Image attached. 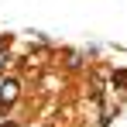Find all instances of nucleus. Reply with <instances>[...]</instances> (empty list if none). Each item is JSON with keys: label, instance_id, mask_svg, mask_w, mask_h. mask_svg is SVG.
I'll return each instance as SVG.
<instances>
[{"label": "nucleus", "instance_id": "f257e3e1", "mask_svg": "<svg viewBox=\"0 0 127 127\" xmlns=\"http://www.w3.org/2000/svg\"><path fill=\"white\" fill-rule=\"evenodd\" d=\"M0 65H3V55H0Z\"/></svg>", "mask_w": 127, "mask_h": 127}]
</instances>
